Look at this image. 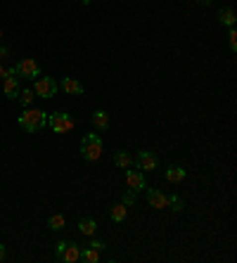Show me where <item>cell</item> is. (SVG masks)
Masks as SVG:
<instances>
[{
  "instance_id": "obj_13",
  "label": "cell",
  "mask_w": 237,
  "mask_h": 263,
  "mask_svg": "<svg viewBox=\"0 0 237 263\" xmlns=\"http://www.w3.org/2000/svg\"><path fill=\"white\" fill-rule=\"evenodd\" d=\"M166 180H169V183H173V185H178V183H183L185 180V168L183 166H169V168H166Z\"/></svg>"
},
{
  "instance_id": "obj_12",
  "label": "cell",
  "mask_w": 237,
  "mask_h": 263,
  "mask_svg": "<svg viewBox=\"0 0 237 263\" xmlns=\"http://www.w3.org/2000/svg\"><path fill=\"white\" fill-rule=\"evenodd\" d=\"M90 121H93V126H95L97 131H107L109 128V114L105 109H97L93 111V116H90Z\"/></svg>"
},
{
  "instance_id": "obj_5",
  "label": "cell",
  "mask_w": 237,
  "mask_h": 263,
  "mask_svg": "<svg viewBox=\"0 0 237 263\" xmlns=\"http://www.w3.org/2000/svg\"><path fill=\"white\" fill-rule=\"evenodd\" d=\"M2 78H5V86H2V90H5V98L7 100H14L19 98V83H17V69L14 66H10V69H5L2 71Z\"/></svg>"
},
{
  "instance_id": "obj_2",
  "label": "cell",
  "mask_w": 237,
  "mask_h": 263,
  "mask_svg": "<svg viewBox=\"0 0 237 263\" xmlns=\"http://www.w3.org/2000/svg\"><path fill=\"white\" fill-rule=\"evenodd\" d=\"M81 157L86 161H97L102 157V138L95 133H88L81 140Z\"/></svg>"
},
{
  "instance_id": "obj_14",
  "label": "cell",
  "mask_w": 237,
  "mask_h": 263,
  "mask_svg": "<svg viewBox=\"0 0 237 263\" xmlns=\"http://www.w3.org/2000/svg\"><path fill=\"white\" fill-rule=\"evenodd\" d=\"M218 19H221V24H223V26H228V29H230V26H235L237 14H235V10H233V7H223V10L218 12Z\"/></svg>"
},
{
  "instance_id": "obj_7",
  "label": "cell",
  "mask_w": 237,
  "mask_h": 263,
  "mask_svg": "<svg viewBox=\"0 0 237 263\" xmlns=\"http://www.w3.org/2000/svg\"><path fill=\"white\" fill-rule=\"evenodd\" d=\"M133 164L138 166V171H154L157 166H159V157L154 152H138V157L133 159Z\"/></svg>"
},
{
  "instance_id": "obj_30",
  "label": "cell",
  "mask_w": 237,
  "mask_h": 263,
  "mask_svg": "<svg viewBox=\"0 0 237 263\" xmlns=\"http://www.w3.org/2000/svg\"><path fill=\"white\" fill-rule=\"evenodd\" d=\"M0 41H2V31H0Z\"/></svg>"
},
{
  "instance_id": "obj_9",
  "label": "cell",
  "mask_w": 237,
  "mask_h": 263,
  "mask_svg": "<svg viewBox=\"0 0 237 263\" xmlns=\"http://www.w3.org/2000/svg\"><path fill=\"white\" fill-rule=\"evenodd\" d=\"M145 192H147V202H150L152 209H169V199H166L164 192L154 190V187H147Z\"/></svg>"
},
{
  "instance_id": "obj_11",
  "label": "cell",
  "mask_w": 237,
  "mask_h": 263,
  "mask_svg": "<svg viewBox=\"0 0 237 263\" xmlns=\"http://www.w3.org/2000/svg\"><path fill=\"white\" fill-rule=\"evenodd\" d=\"M59 88L64 90L66 95H83V83H81V81H76V78H71V76L62 78Z\"/></svg>"
},
{
  "instance_id": "obj_18",
  "label": "cell",
  "mask_w": 237,
  "mask_h": 263,
  "mask_svg": "<svg viewBox=\"0 0 237 263\" xmlns=\"http://www.w3.org/2000/svg\"><path fill=\"white\" fill-rule=\"evenodd\" d=\"M64 225H66V220L64 216H59V213H55V216H50L48 218V228L55 232H59V230H64Z\"/></svg>"
},
{
  "instance_id": "obj_21",
  "label": "cell",
  "mask_w": 237,
  "mask_h": 263,
  "mask_svg": "<svg viewBox=\"0 0 237 263\" xmlns=\"http://www.w3.org/2000/svg\"><path fill=\"white\" fill-rule=\"evenodd\" d=\"M169 209H171L173 213H180V211L185 209V207H183V199L178 197V195H173V197L169 199Z\"/></svg>"
},
{
  "instance_id": "obj_26",
  "label": "cell",
  "mask_w": 237,
  "mask_h": 263,
  "mask_svg": "<svg viewBox=\"0 0 237 263\" xmlns=\"http://www.w3.org/2000/svg\"><path fill=\"white\" fill-rule=\"evenodd\" d=\"M7 57H10V50L5 45H0V59H7Z\"/></svg>"
},
{
  "instance_id": "obj_22",
  "label": "cell",
  "mask_w": 237,
  "mask_h": 263,
  "mask_svg": "<svg viewBox=\"0 0 237 263\" xmlns=\"http://www.w3.org/2000/svg\"><path fill=\"white\" fill-rule=\"evenodd\" d=\"M121 204H126V207H133V204H135V192H133V190H126V192H123V199H121Z\"/></svg>"
},
{
  "instance_id": "obj_28",
  "label": "cell",
  "mask_w": 237,
  "mask_h": 263,
  "mask_svg": "<svg viewBox=\"0 0 237 263\" xmlns=\"http://www.w3.org/2000/svg\"><path fill=\"white\" fill-rule=\"evenodd\" d=\"M194 2H199V5H211V0H194Z\"/></svg>"
},
{
  "instance_id": "obj_15",
  "label": "cell",
  "mask_w": 237,
  "mask_h": 263,
  "mask_svg": "<svg viewBox=\"0 0 237 263\" xmlns=\"http://www.w3.org/2000/svg\"><path fill=\"white\" fill-rule=\"evenodd\" d=\"M78 230L83 232V235H88V237H93V235L97 232V223L93 218H88V216H86V218L78 220Z\"/></svg>"
},
{
  "instance_id": "obj_29",
  "label": "cell",
  "mask_w": 237,
  "mask_h": 263,
  "mask_svg": "<svg viewBox=\"0 0 237 263\" xmlns=\"http://www.w3.org/2000/svg\"><path fill=\"white\" fill-rule=\"evenodd\" d=\"M2 71H5V66H2V62H0V78H2Z\"/></svg>"
},
{
  "instance_id": "obj_1",
  "label": "cell",
  "mask_w": 237,
  "mask_h": 263,
  "mask_svg": "<svg viewBox=\"0 0 237 263\" xmlns=\"http://www.w3.org/2000/svg\"><path fill=\"white\" fill-rule=\"evenodd\" d=\"M48 123V114L43 109H26L19 114V126H22L26 133H38L41 128H45Z\"/></svg>"
},
{
  "instance_id": "obj_27",
  "label": "cell",
  "mask_w": 237,
  "mask_h": 263,
  "mask_svg": "<svg viewBox=\"0 0 237 263\" xmlns=\"http://www.w3.org/2000/svg\"><path fill=\"white\" fill-rule=\"evenodd\" d=\"M7 259V249H5V244H0V261H5Z\"/></svg>"
},
{
  "instance_id": "obj_17",
  "label": "cell",
  "mask_w": 237,
  "mask_h": 263,
  "mask_svg": "<svg viewBox=\"0 0 237 263\" xmlns=\"http://www.w3.org/2000/svg\"><path fill=\"white\" fill-rule=\"evenodd\" d=\"M126 213H128V207H126V204H117V207H112V211H109V216H112L114 223L126 220Z\"/></svg>"
},
{
  "instance_id": "obj_25",
  "label": "cell",
  "mask_w": 237,
  "mask_h": 263,
  "mask_svg": "<svg viewBox=\"0 0 237 263\" xmlns=\"http://www.w3.org/2000/svg\"><path fill=\"white\" fill-rule=\"evenodd\" d=\"M64 247H66V240H59L57 244H55V252H57V259L62 256V252H64Z\"/></svg>"
},
{
  "instance_id": "obj_24",
  "label": "cell",
  "mask_w": 237,
  "mask_h": 263,
  "mask_svg": "<svg viewBox=\"0 0 237 263\" xmlns=\"http://www.w3.org/2000/svg\"><path fill=\"white\" fill-rule=\"evenodd\" d=\"M88 247H93V249H97V252H105V249H107V244H105L102 240H90Z\"/></svg>"
},
{
  "instance_id": "obj_4",
  "label": "cell",
  "mask_w": 237,
  "mask_h": 263,
  "mask_svg": "<svg viewBox=\"0 0 237 263\" xmlns=\"http://www.w3.org/2000/svg\"><path fill=\"white\" fill-rule=\"evenodd\" d=\"M48 123H50V128H53L55 133H69L74 128V119H71L69 114H64V111L50 114V116H48Z\"/></svg>"
},
{
  "instance_id": "obj_8",
  "label": "cell",
  "mask_w": 237,
  "mask_h": 263,
  "mask_svg": "<svg viewBox=\"0 0 237 263\" xmlns=\"http://www.w3.org/2000/svg\"><path fill=\"white\" fill-rule=\"evenodd\" d=\"M126 183H128V187L133 190V192H140V190L147 187L142 171H130V168H126Z\"/></svg>"
},
{
  "instance_id": "obj_10",
  "label": "cell",
  "mask_w": 237,
  "mask_h": 263,
  "mask_svg": "<svg viewBox=\"0 0 237 263\" xmlns=\"http://www.w3.org/2000/svg\"><path fill=\"white\" fill-rule=\"evenodd\" d=\"M59 261H64V263L81 261V247H78L76 242H66V247H64V252H62V256H59Z\"/></svg>"
},
{
  "instance_id": "obj_20",
  "label": "cell",
  "mask_w": 237,
  "mask_h": 263,
  "mask_svg": "<svg viewBox=\"0 0 237 263\" xmlns=\"http://www.w3.org/2000/svg\"><path fill=\"white\" fill-rule=\"evenodd\" d=\"M33 98H36V93H33L31 88H26V90H19V102H22L24 107H31Z\"/></svg>"
},
{
  "instance_id": "obj_16",
  "label": "cell",
  "mask_w": 237,
  "mask_h": 263,
  "mask_svg": "<svg viewBox=\"0 0 237 263\" xmlns=\"http://www.w3.org/2000/svg\"><path fill=\"white\" fill-rule=\"evenodd\" d=\"M114 164L118 168H130L133 166V157L128 152H123V150H118V152H114Z\"/></svg>"
},
{
  "instance_id": "obj_23",
  "label": "cell",
  "mask_w": 237,
  "mask_h": 263,
  "mask_svg": "<svg viewBox=\"0 0 237 263\" xmlns=\"http://www.w3.org/2000/svg\"><path fill=\"white\" fill-rule=\"evenodd\" d=\"M228 43H230V50L235 53V50H237V31H235V26H230V33H228Z\"/></svg>"
},
{
  "instance_id": "obj_19",
  "label": "cell",
  "mask_w": 237,
  "mask_h": 263,
  "mask_svg": "<svg viewBox=\"0 0 237 263\" xmlns=\"http://www.w3.org/2000/svg\"><path fill=\"white\" fill-rule=\"evenodd\" d=\"M81 261L97 263V261H100V252H97V249H93V247H86V249H81Z\"/></svg>"
},
{
  "instance_id": "obj_6",
  "label": "cell",
  "mask_w": 237,
  "mask_h": 263,
  "mask_svg": "<svg viewBox=\"0 0 237 263\" xmlns=\"http://www.w3.org/2000/svg\"><path fill=\"white\" fill-rule=\"evenodd\" d=\"M14 69H17V76L26 78V81H33L36 76H41V66H38V62H36V59H29V57H26V59H19Z\"/></svg>"
},
{
  "instance_id": "obj_3",
  "label": "cell",
  "mask_w": 237,
  "mask_h": 263,
  "mask_svg": "<svg viewBox=\"0 0 237 263\" xmlns=\"http://www.w3.org/2000/svg\"><path fill=\"white\" fill-rule=\"evenodd\" d=\"M33 93H36V98H53L57 95V81L53 76H36V83H33Z\"/></svg>"
}]
</instances>
